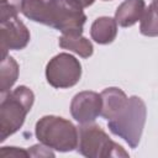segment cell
<instances>
[{
  "instance_id": "6da1fadb",
  "label": "cell",
  "mask_w": 158,
  "mask_h": 158,
  "mask_svg": "<svg viewBox=\"0 0 158 158\" xmlns=\"http://www.w3.org/2000/svg\"><path fill=\"white\" fill-rule=\"evenodd\" d=\"M147 109L144 101L138 96L128 98L126 105L118 114L107 121L109 130L121 137L131 148H136L141 141L143 127L146 123Z\"/></svg>"
},
{
  "instance_id": "7a4b0ae2",
  "label": "cell",
  "mask_w": 158,
  "mask_h": 158,
  "mask_svg": "<svg viewBox=\"0 0 158 158\" xmlns=\"http://www.w3.org/2000/svg\"><path fill=\"white\" fill-rule=\"evenodd\" d=\"M35 100L33 93L27 86H19L1 95L0 104V141L15 133L25 122L27 112Z\"/></svg>"
},
{
  "instance_id": "3957f363",
  "label": "cell",
  "mask_w": 158,
  "mask_h": 158,
  "mask_svg": "<svg viewBox=\"0 0 158 158\" xmlns=\"http://www.w3.org/2000/svg\"><path fill=\"white\" fill-rule=\"evenodd\" d=\"M36 136L41 143L59 152H69L78 147V128L63 117L44 116L38 120Z\"/></svg>"
},
{
  "instance_id": "277c9868",
  "label": "cell",
  "mask_w": 158,
  "mask_h": 158,
  "mask_svg": "<svg viewBox=\"0 0 158 158\" xmlns=\"http://www.w3.org/2000/svg\"><path fill=\"white\" fill-rule=\"evenodd\" d=\"M78 152L85 157H128L121 146L112 142L100 126L84 123L78 128Z\"/></svg>"
},
{
  "instance_id": "5b68a950",
  "label": "cell",
  "mask_w": 158,
  "mask_h": 158,
  "mask_svg": "<svg viewBox=\"0 0 158 158\" xmlns=\"http://www.w3.org/2000/svg\"><path fill=\"white\" fill-rule=\"evenodd\" d=\"M81 75V65L77 58L68 53H59L53 57L46 68L47 81L57 89L75 85Z\"/></svg>"
},
{
  "instance_id": "8992f818",
  "label": "cell",
  "mask_w": 158,
  "mask_h": 158,
  "mask_svg": "<svg viewBox=\"0 0 158 158\" xmlns=\"http://www.w3.org/2000/svg\"><path fill=\"white\" fill-rule=\"evenodd\" d=\"M30 41V32L27 27L17 19L12 17L1 22L0 27V42H1V57H6L9 49H22Z\"/></svg>"
},
{
  "instance_id": "52a82bcc",
  "label": "cell",
  "mask_w": 158,
  "mask_h": 158,
  "mask_svg": "<svg viewBox=\"0 0 158 158\" xmlns=\"http://www.w3.org/2000/svg\"><path fill=\"white\" fill-rule=\"evenodd\" d=\"M101 112V95L94 91H81L77 94L70 104L72 116L81 125L96 120Z\"/></svg>"
},
{
  "instance_id": "ba28073f",
  "label": "cell",
  "mask_w": 158,
  "mask_h": 158,
  "mask_svg": "<svg viewBox=\"0 0 158 158\" xmlns=\"http://www.w3.org/2000/svg\"><path fill=\"white\" fill-rule=\"evenodd\" d=\"M54 0H22L21 12L30 20L52 27Z\"/></svg>"
},
{
  "instance_id": "9c48e42d",
  "label": "cell",
  "mask_w": 158,
  "mask_h": 158,
  "mask_svg": "<svg viewBox=\"0 0 158 158\" xmlns=\"http://www.w3.org/2000/svg\"><path fill=\"white\" fill-rule=\"evenodd\" d=\"M101 112L100 115L107 121L112 120L118 111L126 105L128 98L118 88H107L101 94Z\"/></svg>"
},
{
  "instance_id": "30bf717a",
  "label": "cell",
  "mask_w": 158,
  "mask_h": 158,
  "mask_svg": "<svg viewBox=\"0 0 158 158\" xmlns=\"http://www.w3.org/2000/svg\"><path fill=\"white\" fill-rule=\"evenodd\" d=\"M146 10L143 0H125L115 12V20L121 27L135 25L142 19Z\"/></svg>"
},
{
  "instance_id": "8fae6325",
  "label": "cell",
  "mask_w": 158,
  "mask_h": 158,
  "mask_svg": "<svg viewBox=\"0 0 158 158\" xmlns=\"http://www.w3.org/2000/svg\"><path fill=\"white\" fill-rule=\"evenodd\" d=\"M91 38L99 44L111 43L117 35V22L111 17H99L96 19L90 30Z\"/></svg>"
},
{
  "instance_id": "7c38bea8",
  "label": "cell",
  "mask_w": 158,
  "mask_h": 158,
  "mask_svg": "<svg viewBox=\"0 0 158 158\" xmlns=\"http://www.w3.org/2000/svg\"><path fill=\"white\" fill-rule=\"evenodd\" d=\"M59 46L64 49L75 52L83 58H88L93 54V44L89 40L74 35H62L59 38Z\"/></svg>"
},
{
  "instance_id": "4fadbf2b",
  "label": "cell",
  "mask_w": 158,
  "mask_h": 158,
  "mask_svg": "<svg viewBox=\"0 0 158 158\" xmlns=\"http://www.w3.org/2000/svg\"><path fill=\"white\" fill-rule=\"evenodd\" d=\"M1 77H0V91L1 95L10 91V88L15 84L19 75V65L12 57L6 56L1 60Z\"/></svg>"
},
{
  "instance_id": "5bb4252c",
  "label": "cell",
  "mask_w": 158,
  "mask_h": 158,
  "mask_svg": "<svg viewBox=\"0 0 158 158\" xmlns=\"http://www.w3.org/2000/svg\"><path fill=\"white\" fill-rule=\"evenodd\" d=\"M139 31L142 35L148 37L158 36V4L153 2L144 10L141 19Z\"/></svg>"
},
{
  "instance_id": "9a60e30c",
  "label": "cell",
  "mask_w": 158,
  "mask_h": 158,
  "mask_svg": "<svg viewBox=\"0 0 158 158\" xmlns=\"http://www.w3.org/2000/svg\"><path fill=\"white\" fill-rule=\"evenodd\" d=\"M21 5L22 0H1V22L12 17H17L19 11H21Z\"/></svg>"
},
{
  "instance_id": "2e32d148",
  "label": "cell",
  "mask_w": 158,
  "mask_h": 158,
  "mask_svg": "<svg viewBox=\"0 0 158 158\" xmlns=\"http://www.w3.org/2000/svg\"><path fill=\"white\" fill-rule=\"evenodd\" d=\"M28 151L20 149L16 147H2L0 151V158L5 157H28Z\"/></svg>"
},
{
  "instance_id": "e0dca14e",
  "label": "cell",
  "mask_w": 158,
  "mask_h": 158,
  "mask_svg": "<svg viewBox=\"0 0 158 158\" xmlns=\"http://www.w3.org/2000/svg\"><path fill=\"white\" fill-rule=\"evenodd\" d=\"M47 148H49V147H47V146H44L43 143L42 144H36V146H33V147H31L30 149H28V154L30 156H33V157H41V156H49V157H53L54 154H53V152H51L49 149H47Z\"/></svg>"
},
{
  "instance_id": "ac0fdd59",
  "label": "cell",
  "mask_w": 158,
  "mask_h": 158,
  "mask_svg": "<svg viewBox=\"0 0 158 158\" xmlns=\"http://www.w3.org/2000/svg\"><path fill=\"white\" fill-rule=\"evenodd\" d=\"M153 2H156V4H158V0H152Z\"/></svg>"
},
{
  "instance_id": "d6986e66",
  "label": "cell",
  "mask_w": 158,
  "mask_h": 158,
  "mask_svg": "<svg viewBox=\"0 0 158 158\" xmlns=\"http://www.w3.org/2000/svg\"><path fill=\"white\" fill-rule=\"evenodd\" d=\"M104 1H109V0H104Z\"/></svg>"
}]
</instances>
